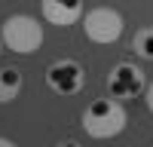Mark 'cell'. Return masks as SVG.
Segmentation results:
<instances>
[{"mask_svg": "<svg viewBox=\"0 0 153 147\" xmlns=\"http://www.w3.org/2000/svg\"><path fill=\"white\" fill-rule=\"evenodd\" d=\"M144 89H147L144 86V71L138 65H132V61H120L107 74V92L113 98H120V101H129V98L141 95Z\"/></svg>", "mask_w": 153, "mask_h": 147, "instance_id": "obj_4", "label": "cell"}, {"mask_svg": "<svg viewBox=\"0 0 153 147\" xmlns=\"http://www.w3.org/2000/svg\"><path fill=\"white\" fill-rule=\"evenodd\" d=\"M144 101H147V110L153 114V83H150L147 89H144Z\"/></svg>", "mask_w": 153, "mask_h": 147, "instance_id": "obj_9", "label": "cell"}, {"mask_svg": "<svg viewBox=\"0 0 153 147\" xmlns=\"http://www.w3.org/2000/svg\"><path fill=\"white\" fill-rule=\"evenodd\" d=\"M132 49L141 58H153V28H141L132 37Z\"/></svg>", "mask_w": 153, "mask_h": 147, "instance_id": "obj_8", "label": "cell"}, {"mask_svg": "<svg viewBox=\"0 0 153 147\" xmlns=\"http://www.w3.org/2000/svg\"><path fill=\"white\" fill-rule=\"evenodd\" d=\"M22 92V71L19 68H0V104L16 101Z\"/></svg>", "mask_w": 153, "mask_h": 147, "instance_id": "obj_7", "label": "cell"}, {"mask_svg": "<svg viewBox=\"0 0 153 147\" xmlns=\"http://www.w3.org/2000/svg\"><path fill=\"white\" fill-rule=\"evenodd\" d=\"M0 52H3V37H0Z\"/></svg>", "mask_w": 153, "mask_h": 147, "instance_id": "obj_11", "label": "cell"}, {"mask_svg": "<svg viewBox=\"0 0 153 147\" xmlns=\"http://www.w3.org/2000/svg\"><path fill=\"white\" fill-rule=\"evenodd\" d=\"M0 37H3L6 49L19 55H31L43 46V24L34 16H9L0 28Z\"/></svg>", "mask_w": 153, "mask_h": 147, "instance_id": "obj_2", "label": "cell"}, {"mask_svg": "<svg viewBox=\"0 0 153 147\" xmlns=\"http://www.w3.org/2000/svg\"><path fill=\"white\" fill-rule=\"evenodd\" d=\"M83 31L92 43L98 46H107V43H117L120 34H123V16L110 6H95L92 12H86L83 19Z\"/></svg>", "mask_w": 153, "mask_h": 147, "instance_id": "obj_3", "label": "cell"}, {"mask_svg": "<svg viewBox=\"0 0 153 147\" xmlns=\"http://www.w3.org/2000/svg\"><path fill=\"white\" fill-rule=\"evenodd\" d=\"M40 9H43V19L49 24L68 28V24L80 22V16H83V0H43Z\"/></svg>", "mask_w": 153, "mask_h": 147, "instance_id": "obj_6", "label": "cell"}, {"mask_svg": "<svg viewBox=\"0 0 153 147\" xmlns=\"http://www.w3.org/2000/svg\"><path fill=\"white\" fill-rule=\"evenodd\" d=\"M83 80H86V71L76 65L74 58L52 61V65L46 68V83H49V89L58 92V95H76L83 89Z\"/></svg>", "mask_w": 153, "mask_h": 147, "instance_id": "obj_5", "label": "cell"}, {"mask_svg": "<svg viewBox=\"0 0 153 147\" xmlns=\"http://www.w3.org/2000/svg\"><path fill=\"white\" fill-rule=\"evenodd\" d=\"M0 147H16V144H12L9 138H0Z\"/></svg>", "mask_w": 153, "mask_h": 147, "instance_id": "obj_10", "label": "cell"}, {"mask_svg": "<svg viewBox=\"0 0 153 147\" xmlns=\"http://www.w3.org/2000/svg\"><path fill=\"white\" fill-rule=\"evenodd\" d=\"M126 122H129V117H126V107L120 98H95V101H89L86 110H83V129L89 138L95 141H107V138H117V135L126 129Z\"/></svg>", "mask_w": 153, "mask_h": 147, "instance_id": "obj_1", "label": "cell"}]
</instances>
